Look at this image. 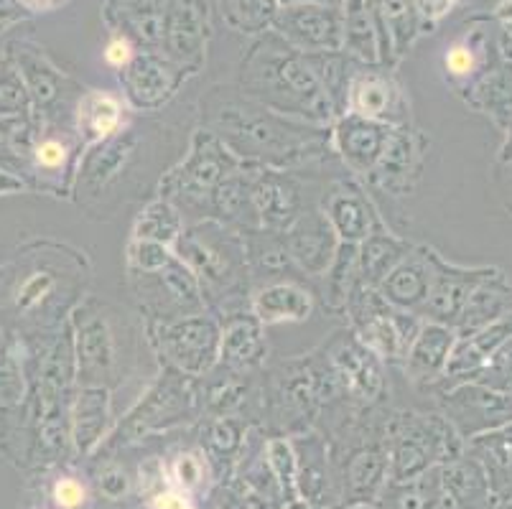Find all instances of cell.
I'll return each mask as SVG.
<instances>
[{"label":"cell","instance_id":"obj_46","mask_svg":"<svg viewBox=\"0 0 512 509\" xmlns=\"http://www.w3.org/2000/svg\"><path fill=\"white\" fill-rule=\"evenodd\" d=\"M444 64L451 77H469L477 67V59H474V51L467 44H456L446 51Z\"/></svg>","mask_w":512,"mask_h":509},{"label":"cell","instance_id":"obj_31","mask_svg":"<svg viewBox=\"0 0 512 509\" xmlns=\"http://www.w3.org/2000/svg\"><path fill=\"white\" fill-rule=\"evenodd\" d=\"M125 125L123 100L113 92H85L79 95L72 112V128L79 135L82 146L90 148L100 140L110 138Z\"/></svg>","mask_w":512,"mask_h":509},{"label":"cell","instance_id":"obj_25","mask_svg":"<svg viewBox=\"0 0 512 509\" xmlns=\"http://www.w3.org/2000/svg\"><path fill=\"white\" fill-rule=\"evenodd\" d=\"M8 54L13 56L23 84L29 90L31 110L44 120H59V102L64 97V74L54 69V64L41 54L36 46L16 44Z\"/></svg>","mask_w":512,"mask_h":509},{"label":"cell","instance_id":"obj_8","mask_svg":"<svg viewBox=\"0 0 512 509\" xmlns=\"http://www.w3.org/2000/svg\"><path fill=\"white\" fill-rule=\"evenodd\" d=\"M194 415H199L197 380L164 367L156 382L143 392L141 400L120 420V426L107 441V448L136 443L146 438L148 433L179 426V423L192 420Z\"/></svg>","mask_w":512,"mask_h":509},{"label":"cell","instance_id":"obj_11","mask_svg":"<svg viewBox=\"0 0 512 509\" xmlns=\"http://www.w3.org/2000/svg\"><path fill=\"white\" fill-rule=\"evenodd\" d=\"M344 311H347L352 331L377 357L390 364H403L421 329L416 314L390 306L383 293L365 283L355 288Z\"/></svg>","mask_w":512,"mask_h":509},{"label":"cell","instance_id":"obj_3","mask_svg":"<svg viewBox=\"0 0 512 509\" xmlns=\"http://www.w3.org/2000/svg\"><path fill=\"white\" fill-rule=\"evenodd\" d=\"M174 252L202 288L204 306L217 321L250 311L253 275L242 232L217 219H199L181 232Z\"/></svg>","mask_w":512,"mask_h":509},{"label":"cell","instance_id":"obj_5","mask_svg":"<svg viewBox=\"0 0 512 509\" xmlns=\"http://www.w3.org/2000/svg\"><path fill=\"white\" fill-rule=\"evenodd\" d=\"M337 390L324 354L314 352L309 357H293L268 370L260 385V410L268 418V426L278 433H309L311 423L321 410L339 403Z\"/></svg>","mask_w":512,"mask_h":509},{"label":"cell","instance_id":"obj_34","mask_svg":"<svg viewBox=\"0 0 512 509\" xmlns=\"http://www.w3.org/2000/svg\"><path fill=\"white\" fill-rule=\"evenodd\" d=\"M248 423L240 415H207L202 426V454L212 471H230L245 454Z\"/></svg>","mask_w":512,"mask_h":509},{"label":"cell","instance_id":"obj_55","mask_svg":"<svg viewBox=\"0 0 512 509\" xmlns=\"http://www.w3.org/2000/svg\"><path fill=\"white\" fill-rule=\"evenodd\" d=\"M31 509H46V507H31Z\"/></svg>","mask_w":512,"mask_h":509},{"label":"cell","instance_id":"obj_52","mask_svg":"<svg viewBox=\"0 0 512 509\" xmlns=\"http://www.w3.org/2000/svg\"><path fill=\"white\" fill-rule=\"evenodd\" d=\"M6 283H8V265H0V293H3Z\"/></svg>","mask_w":512,"mask_h":509},{"label":"cell","instance_id":"obj_48","mask_svg":"<svg viewBox=\"0 0 512 509\" xmlns=\"http://www.w3.org/2000/svg\"><path fill=\"white\" fill-rule=\"evenodd\" d=\"M426 18H441L454 8V0H413Z\"/></svg>","mask_w":512,"mask_h":509},{"label":"cell","instance_id":"obj_1","mask_svg":"<svg viewBox=\"0 0 512 509\" xmlns=\"http://www.w3.org/2000/svg\"><path fill=\"white\" fill-rule=\"evenodd\" d=\"M90 260L64 242L36 240L23 245L8 263V283L0 293V324L23 339L57 334L82 301Z\"/></svg>","mask_w":512,"mask_h":509},{"label":"cell","instance_id":"obj_6","mask_svg":"<svg viewBox=\"0 0 512 509\" xmlns=\"http://www.w3.org/2000/svg\"><path fill=\"white\" fill-rule=\"evenodd\" d=\"M77 387H107L113 392L128 372L130 344L136 331L113 303L85 296L69 316Z\"/></svg>","mask_w":512,"mask_h":509},{"label":"cell","instance_id":"obj_26","mask_svg":"<svg viewBox=\"0 0 512 509\" xmlns=\"http://www.w3.org/2000/svg\"><path fill=\"white\" fill-rule=\"evenodd\" d=\"M265 357V326L253 311H242L220 321V364L237 372H258Z\"/></svg>","mask_w":512,"mask_h":509},{"label":"cell","instance_id":"obj_9","mask_svg":"<svg viewBox=\"0 0 512 509\" xmlns=\"http://www.w3.org/2000/svg\"><path fill=\"white\" fill-rule=\"evenodd\" d=\"M143 329L158 362L184 377L199 380L220 362V321L209 311L176 321H146Z\"/></svg>","mask_w":512,"mask_h":509},{"label":"cell","instance_id":"obj_49","mask_svg":"<svg viewBox=\"0 0 512 509\" xmlns=\"http://www.w3.org/2000/svg\"><path fill=\"white\" fill-rule=\"evenodd\" d=\"M26 184H23L21 179H16L13 174H8V171H3L0 168V196H8V194H26Z\"/></svg>","mask_w":512,"mask_h":509},{"label":"cell","instance_id":"obj_21","mask_svg":"<svg viewBox=\"0 0 512 509\" xmlns=\"http://www.w3.org/2000/svg\"><path fill=\"white\" fill-rule=\"evenodd\" d=\"M184 69L156 54H136L120 72L125 100L136 110H161L176 95Z\"/></svg>","mask_w":512,"mask_h":509},{"label":"cell","instance_id":"obj_53","mask_svg":"<svg viewBox=\"0 0 512 509\" xmlns=\"http://www.w3.org/2000/svg\"><path fill=\"white\" fill-rule=\"evenodd\" d=\"M6 413H8V408H3V405H0V441H3V428H6Z\"/></svg>","mask_w":512,"mask_h":509},{"label":"cell","instance_id":"obj_22","mask_svg":"<svg viewBox=\"0 0 512 509\" xmlns=\"http://www.w3.org/2000/svg\"><path fill=\"white\" fill-rule=\"evenodd\" d=\"M347 112L360 118L375 120L388 128H403L411 125L406 97L400 84L388 74L362 72L352 77L347 95Z\"/></svg>","mask_w":512,"mask_h":509},{"label":"cell","instance_id":"obj_13","mask_svg":"<svg viewBox=\"0 0 512 509\" xmlns=\"http://www.w3.org/2000/svg\"><path fill=\"white\" fill-rule=\"evenodd\" d=\"M321 354L327 359L342 400L355 408H375L385 395L383 359L377 357L352 329H342L329 339Z\"/></svg>","mask_w":512,"mask_h":509},{"label":"cell","instance_id":"obj_7","mask_svg":"<svg viewBox=\"0 0 512 509\" xmlns=\"http://www.w3.org/2000/svg\"><path fill=\"white\" fill-rule=\"evenodd\" d=\"M240 166V158L232 156L217 135L199 128L184 161L176 163L161 179L158 196L169 199L181 214H197L199 219H209V199L214 189Z\"/></svg>","mask_w":512,"mask_h":509},{"label":"cell","instance_id":"obj_35","mask_svg":"<svg viewBox=\"0 0 512 509\" xmlns=\"http://www.w3.org/2000/svg\"><path fill=\"white\" fill-rule=\"evenodd\" d=\"M281 28L304 49L334 51L342 46L339 18L327 8H291L281 16Z\"/></svg>","mask_w":512,"mask_h":509},{"label":"cell","instance_id":"obj_18","mask_svg":"<svg viewBox=\"0 0 512 509\" xmlns=\"http://www.w3.org/2000/svg\"><path fill=\"white\" fill-rule=\"evenodd\" d=\"M423 156V138L411 128H390L385 148L377 158L375 168L365 176L367 186L377 194L406 196L418 179Z\"/></svg>","mask_w":512,"mask_h":509},{"label":"cell","instance_id":"obj_38","mask_svg":"<svg viewBox=\"0 0 512 509\" xmlns=\"http://www.w3.org/2000/svg\"><path fill=\"white\" fill-rule=\"evenodd\" d=\"M360 283L362 278L357 245L339 242L332 265L327 268V273L321 275V298H324V306H327L329 311L342 314L349 303V296L355 293V288L360 286Z\"/></svg>","mask_w":512,"mask_h":509},{"label":"cell","instance_id":"obj_43","mask_svg":"<svg viewBox=\"0 0 512 509\" xmlns=\"http://www.w3.org/2000/svg\"><path fill=\"white\" fill-rule=\"evenodd\" d=\"M95 484L105 499H110V502H123L130 494V484L133 482H130L128 471L118 461L107 459L95 469Z\"/></svg>","mask_w":512,"mask_h":509},{"label":"cell","instance_id":"obj_37","mask_svg":"<svg viewBox=\"0 0 512 509\" xmlns=\"http://www.w3.org/2000/svg\"><path fill=\"white\" fill-rule=\"evenodd\" d=\"M413 250L411 242L400 240V237L390 235L385 227L372 232L370 237L357 245V255H360V278L365 286L377 288L385 280V275L406 258Z\"/></svg>","mask_w":512,"mask_h":509},{"label":"cell","instance_id":"obj_30","mask_svg":"<svg viewBox=\"0 0 512 509\" xmlns=\"http://www.w3.org/2000/svg\"><path fill=\"white\" fill-rule=\"evenodd\" d=\"M293 451H296V497L324 507L332 497L334 484L327 441L314 433H304L293 441Z\"/></svg>","mask_w":512,"mask_h":509},{"label":"cell","instance_id":"obj_12","mask_svg":"<svg viewBox=\"0 0 512 509\" xmlns=\"http://www.w3.org/2000/svg\"><path fill=\"white\" fill-rule=\"evenodd\" d=\"M128 288L146 321H176L207 311L197 278L176 252L156 270H128Z\"/></svg>","mask_w":512,"mask_h":509},{"label":"cell","instance_id":"obj_56","mask_svg":"<svg viewBox=\"0 0 512 509\" xmlns=\"http://www.w3.org/2000/svg\"><path fill=\"white\" fill-rule=\"evenodd\" d=\"M349 509H362V507H349Z\"/></svg>","mask_w":512,"mask_h":509},{"label":"cell","instance_id":"obj_45","mask_svg":"<svg viewBox=\"0 0 512 509\" xmlns=\"http://www.w3.org/2000/svg\"><path fill=\"white\" fill-rule=\"evenodd\" d=\"M148 507L151 509H199L197 497L179 487H171V484H161L156 492H151L148 499Z\"/></svg>","mask_w":512,"mask_h":509},{"label":"cell","instance_id":"obj_4","mask_svg":"<svg viewBox=\"0 0 512 509\" xmlns=\"http://www.w3.org/2000/svg\"><path fill=\"white\" fill-rule=\"evenodd\" d=\"M240 92L283 118L332 128L334 110L309 59L283 46H258L242 67Z\"/></svg>","mask_w":512,"mask_h":509},{"label":"cell","instance_id":"obj_20","mask_svg":"<svg viewBox=\"0 0 512 509\" xmlns=\"http://www.w3.org/2000/svg\"><path fill=\"white\" fill-rule=\"evenodd\" d=\"M286 250L304 278H321L332 265L339 240L321 207L309 209L283 232Z\"/></svg>","mask_w":512,"mask_h":509},{"label":"cell","instance_id":"obj_33","mask_svg":"<svg viewBox=\"0 0 512 509\" xmlns=\"http://www.w3.org/2000/svg\"><path fill=\"white\" fill-rule=\"evenodd\" d=\"M512 308V288L507 286V280L500 273H487L477 286L469 293L464 311L456 321L462 339L477 334L484 326L495 324L502 316H510Z\"/></svg>","mask_w":512,"mask_h":509},{"label":"cell","instance_id":"obj_29","mask_svg":"<svg viewBox=\"0 0 512 509\" xmlns=\"http://www.w3.org/2000/svg\"><path fill=\"white\" fill-rule=\"evenodd\" d=\"M451 349H454L451 326L423 321L406 359H403V372L416 387H428L444 375Z\"/></svg>","mask_w":512,"mask_h":509},{"label":"cell","instance_id":"obj_54","mask_svg":"<svg viewBox=\"0 0 512 509\" xmlns=\"http://www.w3.org/2000/svg\"><path fill=\"white\" fill-rule=\"evenodd\" d=\"M26 3H41V0H26Z\"/></svg>","mask_w":512,"mask_h":509},{"label":"cell","instance_id":"obj_23","mask_svg":"<svg viewBox=\"0 0 512 509\" xmlns=\"http://www.w3.org/2000/svg\"><path fill=\"white\" fill-rule=\"evenodd\" d=\"M388 133V125L347 112L334 123L332 148L339 153L347 171L357 176H367L375 168L380 153H383Z\"/></svg>","mask_w":512,"mask_h":509},{"label":"cell","instance_id":"obj_42","mask_svg":"<svg viewBox=\"0 0 512 509\" xmlns=\"http://www.w3.org/2000/svg\"><path fill=\"white\" fill-rule=\"evenodd\" d=\"M31 112L34 110H31L29 90L23 84L13 56L6 54V59L0 62V118H21Z\"/></svg>","mask_w":512,"mask_h":509},{"label":"cell","instance_id":"obj_27","mask_svg":"<svg viewBox=\"0 0 512 509\" xmlns=\"http://www.w3.org/2000/svg\"><path fill=\"white\" fill-rule=\"evenodd\" d=\"M255 372H237L214 364L212 370L197 380L199 413L207 415H237L250 398H258L260 387L255 385Z\"/></svg>","mask_w":512,"mask_h":509},{"label":"cell","instance_id":"obj_44","mask_svg":"<svg viewBox=\"0 0 512 509\" xmlns=\"http://www.w3.org/2000/svg\"><path fill=\"white\" fill-rule=\"evenodd\" d=\"M90 502L87 484L74 474H59L51 484V504L57 509H85Z\"/></svg>","mask_w":512,"mask_h":509},{"label":"cell","instance_id":"obj_50","mask_svg":"<svg viewBox=\"0 0 512 509\" xmlns=\"http://www.w3.org/2000/svg\"><path fill=\"white\" fill-rule=\"evenodd\" d=\"M11 11H18L16 0H0V26L16 16V13H11Z\"/></svg>","mask_w":512,"mask_h":509},{"label":"cell","instance_id":"obj_41","mask_svg":"<svg viewBox=\"0 0 512 509\" xmlns=\"http://www.w3.org/2000/svg\"><path fill=\"white\" fill-rule=\"evenodd\" d=\"M209 474H212V469H209V461L204 459L202 448H197V451H181V454L171 459V464H164L166 484L184 489V492L194 494V497L207 487Z\"/></svg>","mask_w":512,"mask_h":509},{"label":"cell","instance_id":"obj_40","mask_svg":"<svg viewBox=\"0 0 512 509\" xmlns=\"http://www.w3.org/2000/svg\"><path fill=\"white\" fill-rule=\"evenodd\" d=\"M184 214L169 202V199H153L151 204L143 207V212L136 217L133 224V240L158 242V245L174 247L184 232Z\"/></svg>","mask_w":512,"mask_h":509},{"label":"cell","instance_id":"obj_15","mask_svg":"<svg viewBox=\"0 0 512 509\" xmlns=\"http://www.w3.org/2000/svg\"><path fill=\"white\" fill-rule=\"evenodd\" d=\"M79 156H82V140L72 125L39 118L29 153L26 189L51 196H69Z\"/></svg>","mask_w":512,"mask_h":509},{"label":"cell","instance_id":"obj_19","mask_svg":"<svg viewBox=\"0 0 512 509\" xmlns=\"http://www.w3.org/2000/svg\"><path fill=\"white\" fill-rule=\"evenodd\" d=\"M487 273L490 270L456 268V265H449L431 250V286H428V296L423 306L418 308L416 316L436 321V324L454 326L462 316L464 303H467L472 288Z\"/></svg>","mask_w":512,"mask_h":509},{"label":"cell","instance_id":"obj_24","mask_svg":"<svg viewBox=\"0 0 512 509\" xmlns=\"http://www.w3.org/2000/svg\"><path fill=\"white\" fill-rule=\"evenodd\" d=\"M316 293L306 286V280H271L253 291L250 311L263 326L301 324L314 314Z\"/></svg>","mask_w":512,"mask_h":509},{"label":"cell","instance_id":"obj_47","mask_svg":"<svg viewBox=\"0 0 512 509\" xmlns=\"http://www.w3.org/2000/svg\"><path fill=\"white\" fill-rule=\"evenodd\" d=\"M136 49H133V41L125 39V36H115L110 44L105 46V62L115 69H123L133 62Z\"/></svg>","mask_w":512,"mask_h":509},{"label":"cell","instance_id":"obj_28","mask_svg":"<svg viewBox=\"0 0 512 509\" xmlns=\"http://www.w3.org/2000/svg\"><path fill=\"white\" fill-rule=\"evenodd\" d=\"M431 286V250L428 247H413L406 258L400 260L385 280L377 286L390 306L400 311L418 314Z\"/></svg>","mask_w":512,"mask_h":509},{"label":"cell","instance_id":"obj_2","mask_svg":"<svg viewBox=\"0 0 512 509\" xmlns=\"http://www.w3.org/2000/svg\"><path fill=\"white\" fill-rule=\"evenodd\" d=\"M202 128L214 133L242 163L306 168L332 153V130L283 118L242 92L214 90L202 105Z\"/></svg>","mask_w":512,"mask_h":509},{"label":"cell","instance_id":"obj_51","mask_svg":"<svg viewBox=\"0 0 512 509\" xmlns=\"http://www.w3.org/2000/svg\"><path fill=\"white\" fill-rule=\"evenodd\" d=\"M286 509H327V507H321V504H309V502H304V499H291V502L286 504Z\"/></svg>","mask_w":512,"mask_h":509},{"label":"cell","instance_id":"obj_14","mask_svg":"<svg viewBox=\"0 0 512 509\" xmlns=\"http://www.w3.org/2000/svg\"><path fill=\"white\" fill-rule=\"evenodd\" d=\"M141 148V138L130 125H123L115 135L85 148L74 171L72 194L79 207L97 214L100 202L123 181Z\"/></svg>","mask_w":512,"mask_h":509},{"label":"cell","instance_id":"obj_10","mask_svg":"<svg viewBox=\"0 0 512 509\" xmlns=\"http://www.w3.org/2000/svg\"><path fill=\"white\" fill-rule=\"evenodd\" d=\"M388 476L393 484L411 482L431 471L434 461H454L451 426L439 415L398 413L388 420Z\"/></svg>","mask_w":512,"mask_h":509},{"label":"cell","instance_id":"obj_39","mask_svg":"<svg viewBox=\"0 0 512 509\" xmlns=\"http://www.w3.org/2000/svg\"><path fill=\"white\" fill-rule=\"evenodd\" d=\"M26 398V344L0 324V405L16 408Z\"/></svg>","mask_w":512,"mask_h":509},{"label":"cell","instance_id":"obj_36","mask_svg":"<svg viewBox=\"0 0 512 509\" xmlns=\"http://www.w3.org/2000/svg\"><path fill=\"white\" fill-rule=\"evenodd\" d=\"M242 240H245V255H248V265H250V275H253V280L265 278V283H271V280L291 278V275L286 273H299L296 265H293L291 255H288L286 250L283 232L250 230V232H242ZM293 280H304V275Z\"/></svg>","mask_w":512,"mask_h":509},{"label":"cell","instance_id":"obj_17","mask_svg":"<svg viewBox=\"0 0 512 509\" xmlns=\"http://www.w3.org/2000/svg\"><path fill=\"white\" fill-rule=\"evenodd\" d=\"M319 207L324 217H327V222L332 224L339 242L360 245L365 237H370L372 232L383 227L365 186L357 184L355 179L339 176V179L329 181L324 191H321Z\"/></svg>","mask_w":512,"mask_h":509},{"label":"cell","instance_id":"obj_32","mask_svg":"<svg viewBox=\"0 0 512 509\" xmlns=\"http://www.w3.org/2000/svg\"><path fill=\"white\" fill-rule=\"evenodd\" d=\"M110 426V390L77 387L72 400V446L79 456L92 454Z\"/></svg>","mask_w":512,"mask_h":509},{"label":"cell","instance_id":"obj_16","mask_svg":"<svg viewBox=\"0 0 512 509\" xmlns=\"http://www.w3.org/2000/svg\"><path fill=\"white\" fill-rule=\"evenodd\" d=\"M301 168H260L253 181V207L260 230L286 232L296 219L321 204V189H309Z\"/></svg>","mask_w":512,"mask_h":509}]
</instances>
